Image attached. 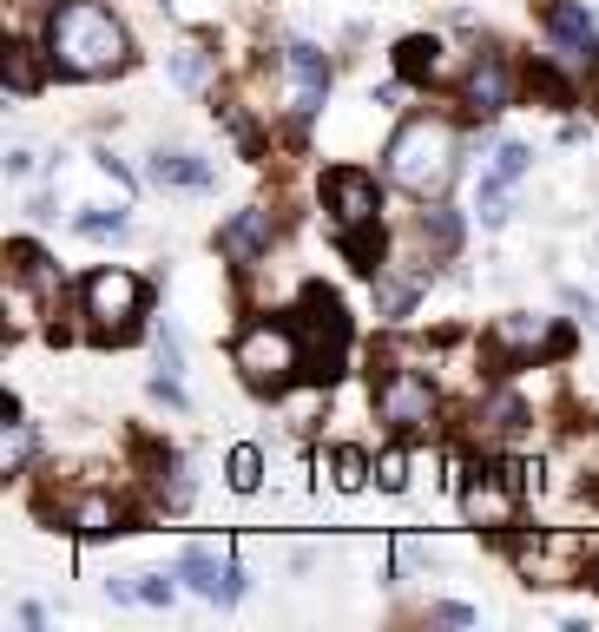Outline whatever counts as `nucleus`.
Here are the masks:
<instances>
[{
  "label": "nucleus",
  "mask_w": 599,
  "mask_h": 632,
  "mask_svg": "<svg viewBox=\"0 0 599 632\" xmlns=\"http://www.w3.org/2000/svg\"><path fill=\"white\" fill-rule=\"evenodd\" d=\"M125 26L112 7L99 0H59L46 13V59L73 79H99V73H119L125 66Z\"/></svg>",
  "instance_id": "f257e3e1"
},
{
  "label": "nucleus",
  "mask_w": 599,
  "mask_h": 632,
  "mask_svg": "<svg viewBox=\"0 0 599 632\" xmlns=\"http://www.w3.org/2000/svg\"><path fill=\"white\" fill-rule=\"evenodd\" d=\"M389 178L402 191H415L422 204L442 198L455 185V132L442 119H409L396 138H389Z\"/></svg>",
  "instance_id": "f03ea898"
},
{
  "label": "nucleus",
  "mask_w": 599,
  "mask_h": 632,
  "mask_svg": "<svg viewBox=\"0 0 599 632\" xmlns=\"http://www.w3.org/2000/svg\"><path fill=\"white\" fill-rule=\"evenodd\" d=\"M231 363H237L244 389H257V396H290L297 376H303V336H297V323H251V330L237 336Z\"/></svg>",
  "instance_id": "7ed1b4c3"
},
{
  "label": "nucleus",
  "mask_w": 599,
  "mask_h": 632,
  "mask_svg": "<svg viewBox=\"0 0 599 632\" xmlns=\"http://www.w3.org/2000/svg\"><path fill=\"white\" fill-rule=\"evenodd\" d=\"M79 310H86V330L106 336V343H125L138 336V317H145V284L132 270H92L79 284Z\"/></svg>",
  "instance_id": "20e7f679"
},
{
  "label": "nucleus",
  "mask_w": 599,
  "mask_h": 632,
  "mask_svg": "<svg viewBox=\"0 0 599 632\" xmlns=\"http://www.w3.org/2000/svg\"><path fill=\"white\" fill-rule=\"evenodd\" d=\"M297 336H303V376L310 382H330L350 356V317L330 290H303L297 303Z\"/></svg>",
  "instance_id": "39448f33"
},
{
  "label": "nucleus",
  "mask_w": 599,
  "mask_h": 632,
  "mask_svg": "<svg viewBox=\"0 0 599 632\" xmlns=\"http://www.w3.org/2000/svg\"><path fill=\"white\" fill-rule=\"evenodd\" d=\"M376 415L396 429V435H422L435 422V382L415 376V369H396V356H382V376H376Z\"/></svg>",
  "instance_id": "423d86ee"
},
{
  "label": "nucleus",
  "mask_w": 599,
  "mask_h": 632,
  "mask_svg": "<svg viewBox=\"0 0 599 632\" xmlns=\"http://www.w3.org/2000/svg\"><path fill=\"white\" fill-rule=\"evenodd\" d=\"M587 541L580 534H534L528 547H521V574L528 580H541V587H580L587 580Z\"/></svg>",
  "instance_id": "0eeeda50"
},
{
  "label": "nucleus",
  "mask_w": 599,
  "mask_h": 632,
  "mask_svg": "<svg viewBox=\"0 0 599 632\" xmlns=\"http://www.w3.org/2000/svg\"><path fill=\"white\" fill-rule=\"evenodd\" d=\"M541 26L554 40V53L574 66V73H594L599 66V40H594V20L574 7V0H541Z\"/></svg>",
  "instance_id": "6e6552de"
},
{
  "label": "nucleus",
  "mask_w": 599,
  "mask_h": 632,
  "mask_svg": "<svg viewBox=\"0 0 599 632\" xmlns=\"http://www.w3.org/2000/svg\"><path fill=\"white\" fill-rule=\"evenodd\" d=\"M323 191H330V218H336V231H369V224H376V211H382L376 178H369V171H356V165L330 171V178H323Z\"/></svg>",
  "instance_id": "1a4fd4ad"
},
{
  "label": "nucleus",
  "mask_w": 599,
  "mask_h": 632,
  "mask_svg": "<svg viewBox=\"0 0 599 632\" xmlns=\"http://www.w3.org/2000/svg\"><path fill=\"white\" fill-rule=\"evenodd\" d=\"M521 481L508 475V468H495V475H481V481H468V495H462V508H468V521L475 528H488V534H501V528H514V514H521Z\"/></svg>",
  "instance_id": "9d476101"
},
{
  "label": "nucleus",
  "mask_w": 599,
  "mask_h": 632,
  "mask_svg": "<svg viewBox=\"0 0 599 632\" xmlns=\"http://www.w3.org/2000/svg\"><path fill=\"white\" fill-rule=\"evenodd\" d=\"M284 66H290V112H323V92H330V66H323V53L310 46V40H297V46H284Z\"/></svg>",
  "instance_id": "9b49d317"
},
{
  "label": "nucleus",
  "mask_w": 599,
  "mask_h": 632,
  "mask_svg": "<svg viewBox=\"0 0 599 632\" xmlns=\"http://www.w3.org/2000/svg\"><path fill=\"white\" fill-rule=\"evenodd\" d=\"M178 580H191V594H204V600H218V607H231V600L244 594L237 567H231V561H218L211 547H185V561H178Z\"/></svg>",
  "instance_id": "f8f14e48"
},
{
  "label": "nucleus",
  "mask_w": 599,
  "mask_h": 632,
  "mask_svg": "<svg viewBox=\"0 0 599 632\" xmlns=\"http://www.w3.org/2000/svg\"><path fill=\"white\" fill-rule=\"evenodd\" d=\"M508 92H514V79H508V59L488 46V53H475V66H468V112L475 119H495L501 106H508Z\"/></svg>",
  "instance_id": "ddd939ff"
},
{
  "label": "nucleus",
  "mask_w": 599,
  "mask_h": 632,
  "mask_svg": "<svg viewBox=\"0 0 599 632\" xmlns=\"http://www.w3.org/2000/svg\"><path fill=\"white\" fill-rule=\"evenodd\" d=\"M528 165H534V152H528V145H501V152H495V171L481 178V218H488V224H501V218H508V185H514V178H528Z\"/></svg>",
  "instance_id": "4468645a"
},
{
  "label": "nucleus",
  "mask_w": 599,
  "mask_h": 632,
  "mask_svg": "<svg viewBox=\"0 0 599 632\" xmlns=\"http://www.w3.org/2000/svg\"><path fill=\"white\" fill-rule=\"evenodd\" d=\"M270 237H277V224H270V211H237L224 231H218V251L231 257V264H257L264 251H270Z\"/></svg>",
  "instance_id": "2eb2a0df"
},
{
  "label": "nucleus",
  "mask_w": 599,
  "mask_h": 632,
  "mask_svg": "<svg viewBox=\"0 0 599 632\" xmlns=\"http://www.w3.org/2000/svg\"><path fill=\"white\" fill-rule=\"evenodd\" d=\"M46 303H53V284H40V277H26V270H13V264H7V297H0L7 330H13V336H20V330H33Z\"/></svg>",
  "instance_id": "dca6fc26"
},
{
  "label": "nucleus",
  "mask_w": 599,
  "mask_h": 632,
  "mask_svg": "<svg viewBox=\"0 0 599 632\" xmlns=\"http://www.w3.org/2000/svg\"><path fill=\"white\" fill-rule=\"evenodd\" d=\"M495 343H501V356L528 363V356H547V350L561 343V330H554L547 317H501V323H495Z\"/></svg>",
  "instance_id": "f3484780"
},
{
  "label": "nucleus",
  "mask_w": 599,
  "mask_h": 632,
  "mask_svg": "<svg viewBox=\"0 0 599 632\" xmlns=\"http://www.w3.org/2000/svg\"><path fill=\"white\" fill-rule=\"evenodd\" d=\"M521 429H528V402H521L514 389H488L481 409H475V435H481V442H508V435H521Z\"/></svg>",
  "instance_id": "a211bd4d"
},
{
  "label": "nucleus",
  "mask_w": 599,
  "mask_h": 632,
  "mask_svg": "<svg viewBox=\"0 0 599 632\" xmlns=\"http://www.w3.org/2000/svg\"><path fill=\"white\" fill-rule=\"evenodd\" d=\"M66 528L86 534V541H106V534H119V501L112 495H79V501H66Z\"/></svg>",
  "instance_id": "6ab92c4d"
},
{
  "label": "nucleus",
  "mask_w": 599,
  "mask_h": 632,
  "mask_svg": "<svg viewBox=\"0 0 599 632\" xmlns=\"http://www.w3.org/2000/svg\"><path fill=\"white\" fill-rule=\"evenodd\" d=\"M152 178H158V185H178V191H211L218 171H211L198 152H158V158H152Z\"/></svg>",
  "instance_id": "aec40b11"
},
{
  "label": "nucleus",
  "mask_w": 599,
  "mask_h": 632,
  "mask_svg": "<svg viewBox=\"0 0 599 632\" xmlns=\"http://www.w3.org/2000/svg\"><path fill=\"white\" fill-rule=\"evenodd\" d=\"M422 277H429V270H389V264H382V270H376V310H382V317H409Z\"/></svg>",
  "instance_id": "412c9836"
},
{
  "label": "nucleus",
  "mask_w": 599,
  "mask_h": 632,
  "mask_svg": "<svg viewBox=\"0 0 599 632\" xmlns=\"http://www.w3.org/2000/svg\"><path fill=\"white\" fill-rule=\"evenodd\" d=\"M435 66H442V46L429 40V33H415V40H402L396 46V73L415 86V79H435Z\"/></svg>",
  "instance_id": "4be33fe9"
},
{
  "label": "nucleus",
  "mask_w": 599,
  "mask_h": 632,
  "mask_svg": "<svg viewBox=\"0 0 599 632\" xmlns=\"http://www.w3.org/2000/svg\"><path fill=\"white\" fill-rule=\"evenodd\" d=\"M40 79H46V66H40V46L13 40V46H7V86H13V92H40Z\"/></svg>",
  "instance_id": "5701e85b"
},
{
  "label": "nucleus",
  "mask_w": 599,
  "mask_h": 632,
  "mask_svg": "<svg viewBox=\"0 0 599 632\" xmlns=\"http://www.w3.org/2000/svg\"><path fill=\"white\" fill-rule=\"evenodd\" d=\"M415 237H422V244H435V251L448 257V251L462 244V224H455V211H442V204H429V211L415 218Z\"/></svg>",
  "instance_id": "b1692460"
},
{
  "label": "nucleus",
  "mask_w": 599,
  "mask_h": 632,
  "mask_svg": "<svg viewBox=\"0 0 599 632\" xmlns=\"http://www.w3.org/2000/svg\"><path fill=\"white\" fill-rule=\"evenodd\" d=\"M171 79H178V86H204V79H211V46H204V40H185V46L171 53Z\"/></svg>",
  "instance_id": "393cba45"
},
{
  "label": "nucleus",
  "mask_w": 599,
  "mask_h": 632,
  "mask_svg": "<svg viewBox=\"0 0 599 632\" xmlns=\"http://www.w3.org/2000/svg\"><path fill=\"white\" fill-rule=\"evenodd\" d=\"M231 488H237V495H257V488H264V455H257L251 442L231 448Z\"/></svg>",
  "instance_id": "a878e982"
},
{
  "label": "nucleus",
  "mask_w": 599,
  "mask_h": 632,
  "mask_svg": "<svg viewBox=\"0 0 599 632\" xmlns=\"http://www.w3.org/2000/svg\"><path fill=\"white\" fill-rule=\"evenodd\" d=\"M330 468H336V488H363V481L376 475L363 448H336V455H330Z\"/></svg>",
  "instance_id": "bb28decb"
},
{
  "label": "nucleus",
  "mask_w": 599,
  "mask_h": 632,
  "mask_svg": "<svg viewBox=\"0 0 599 632\" xmlns=\"http://www.w3.org/2000/svg\"><path fill=\"white\" fill-rule=\"evenodd\" d=\"M376 481H382L389 495H396V488H409V455H402V448H389V455L376 462Z\"/></svg>",
  "instance_id": "cd10ccee"
},
{
  "label": "nucleus",
  "mask_w": 599,
  "mask_h": 632,
  "mask_svg": "<svg viewBox=\"0 0 599 632\" xmlns=\"http://www.w3.org/2000/svg\"><path fill=\"white\" fill-rule=\"evenodd\" d=\"M79 231H86V237H119V231H125V218H119V211H112V218H106V211H86V218H79Z\"/></svg>",
  "instance_id": "c85d7f7f"
},
{
  "label": "nucleus",
  "mask_w": 599,
  "mask_h": 632,
  "mask_svg": "<svg viewBox=\"0 0 599 632\" xmlns=\"http://www.w3.org/2000/svg\"><path fill=\"white\" fill-rule=\"evenodd\" d=\"M26 448H33V442H26V429H20V422H7V442H0V462H7V468H20V462H26Z\"/></svg>",
  "instance_id": "c756f323"
},
{
  "label": "nucleus",
  "mask_w": 599,
  "mask_h": 632,
  "mask_svg": "<svg viewBox=\"0 0 599 632\" xmlns=\"http://www.w3.org/2000/svg\"><path fill=\"white\" fill-rule=\"evenodd\" d=\"M138 600H145V607H171V600H178V587H171L165 574H152V580H138Z\"/></svg>",
  "instance_id": "7c9ffc66"
},
{
  "label": "nucleus",
  "mask_w": 599,
  "mask_h": 632,
  "mask_svg": "<svg viewBox=\"0 0 599 632\" xmlns=\"http://www.w3.org/2000/svg\"><path fill=\"white\" fill-rule=\"evenodd\" d=\"M158 363H165V376H178V363H185V350H178L171 330H158Z\"/></svg>",
  "instance_id": "2f4dec72"
},
{
  "label": "nucleus",
  "mask_w": 599,
  "mask_h": 632,
  "mask_svg": "<svg viewBox=\"0 0 599 632\" xmlns=\"http://www.w3.org/2000/svg\"><path fill=\"white\" fill-rule=\"evenodd\" d=\"M435 620H442V627H475V607H462V600H442V607H435Z\"/></svg>",
  "instance_id": "473e14b6"
},
{
  "label": "nucleus",
  "mask_w": 599,
  "mask_h": 632,
  "mask_svg": "<svg viewBox=\"0 0 599 632\" xmlns=\"http://www.w3.org/2000/svg\"><path fill=\"white\" fill-rule=\"evenodd\" d=\"M594 587H599V554H594Z\"/></svg>",
  "instance_id": "72a5a7b5"
}]
</instances>
